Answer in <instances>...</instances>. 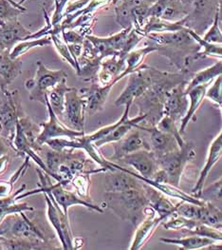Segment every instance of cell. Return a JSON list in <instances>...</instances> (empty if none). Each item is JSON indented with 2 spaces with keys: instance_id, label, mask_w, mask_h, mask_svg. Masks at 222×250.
I'll return each mask as SVG.
<instances>
[{
  "instance_id": "8",
  "label": "cell",
  "mask_w": 222,
  "mask_h": 250,
  "mask_svg": "<svg viewBox=\"0 0 222 250\" xmlns=\"http://www.w3.org/2000/svg\"><path fill=\"white\" fill-rule=\"evenodd\" d=\"M47 203V215L50 223L56 229L63 250H74V238L71 229L69 216L59 208L54 196L49 191H43Z\"/></svg>"
},
{
  "instance_id": "9",
  "label": "cell",
  "mask_w": 222,
  "mask_h": 250,
  "mask_svg": "<svg viewBox=\"0 0 222 250\" xmlns=\"http://www.w3.org/2000/svg\"><path fill=\"white\" fill-rule=\"evenodd\" d=\"M46 106L49 111V121L46 123H40L41 132L38 135L36 141L35 150H40L42 146L49 140L56 139L60 137H68L69 139H74L85 135V132L74 130L65 125L57 117L53 107L50 105L48 98L46 97Z\"/></svg>"
},
{
  "instance_id": "36",
  "label": "cell",
  "mask_w": 222,
  "mask_h": 250,
  "mask_svg": "<svg viewBox=\"0 0 222 250\" xmlns=\"http://www.w3.org/2000/svg\"><path fill=\"white\" fill-rule=\"evenodd\" d=\"M53 43L51 36L50 37H41L35 40H24L18 43L11 51H10V57L13 59H18L21 55L26 54L28 51L36 48V47H45L51 45Z\"/></svg>"
},
{
  "instance_id": "35",
  "label": "cell",
  "mask_w": 222,
  "mask_h": 250,
  "mask_svg": "<svg viewBox=\"0 0 222 250\" xmlns=\"http://www.w3.org/2000/svg\"><path fill=\"white\" fill-rule=\"evenodd\" d=\"M185 31L201 46V48H203V51H200L198 54H196V61L206 56H215V57L222 58V44H215V43L207 42L202 36L195 33L193 30L188 28H185Z\"/></svg>"
},
{
  "instance_id": "40",
  "label": "cell",
  "mask_w": 222,
  "mask_h": 250,
  "mask_svg": "<svg viewBox=\"0 0 222 250\" xmlns=\"http://www.w3.org/2000/svg\"><path fill=\"white\" fill-rule=\"evenodd\" d=\"M51 36L52 41L54 42V44L56 46L58 54H60L63 57V59L66 60L74 68V70L76 71V73L78 74L79 72H80V65H79L78 62H76L74 60L73 55H72L71 52H70L68 44L64 40L60 39L57 35H52V36Z\"/></svg>"
},
{
  "instance_id": "51",
  "label": "cell",
  "mask_w": 222,
  "mask_h": 250,
  "mask_svg": "<svg viewBox=\"0 0 222 250\" xmlns=\"http://www.w3.org/2000/svg\"><path fill=\"white\" fill-rule=\"evenodd\" d=\"M144 3H146V4H148V5H152V4H154L155 2H157L158 0H142Z\"/></svg>"
},
{
  "instance_id": "52",
  "label": "cell",
  "mask_w": 222,
  "mask_h": 250,
  "mask_svg": "<svg viewBox=\"0 0 222 250\" xmlns=\"http://www.w3.org/2000/svg\"><path fill=\"white\" fill-rule=\"evenodd\" d=\"M217 229H220V230H222V224H220V225H219V226H218V227H217Z\"/></svg>"
},
{
  "instance_id": "26",
  "label": "cell",
  "mask_w": 222,
  "mask_h": 250,
  "mask_svg": "<svg viewBox=\"0 0 222 250\" xmlns=\"http://www.w3.org/2000/svg\"><path fill=\"white\" fill-rule=\"evenodd\" d=\"M10 51L0 54V88L5 89L22 73V62L10 57Z\"/></svg>"
},
{
  "instance_id": "32",
  "label": "cell",
  "mask_w": 222,
  "mask_h": 250,
  "mask_svg": "<svg viewBox=\"0 0 222 250\" xmlns=\"http://www.w3.org/2000/svg\"><path fill=\"white\" fill-rule=\"evenodd\" d=\"M72 89L73 88L68 87L67 78H65L61 82H59L56 87H54L53 89L48 91V94H47L48 101L59 119L60 118L62 119L64 114L66 94Z\"/></svg>"
},
{
  "instance_id": "22",
  "label": "cell",
  "mask_w": 222,
  "mask_h": 250,
  "mask_svg": "<svg viewBox=\"0 0 222 250\" xmlns=\"http://www.w3.org/2000/svg\"><path fill=\"white\" fill-rule=\"evenodd\" d=\"M115 143L114 154L110 158L111 162H119L123 157L140 149H151V147L143 139L139 130L131 132L129 136H125L123 139Z\"/></svg>"
},
{
  "instance_id": "48",
  "label": "cell",
  "mask_w": 222,
  "mask_h": 250,
  "mask_svg": "<svg viewBox=\"0 0 222 250\" xmlns=\"http://www.w3.org/2000/svg\"><path fill=\"white\" fill-rule=\"evenodd\" d=\"M178 1L185 7V9H187L189 11V13H190L191 8L195 2V0H178Z\"/></svg>"
},
{
  "instance_id": "14",
  "label": "cell",
  "mask_w": 222,
  "mask_h": 250,
  "mask_svg": "<svg viewBox=\"0 0 222 250\" xmlns=\"http://www.w3.org/2000/svg\"><path fill=\"white\" fill-rule=\"evenodd\" d=\"M116 169L107 171L109 175L106 177L107 192H122L130 189L144 188V182L135 177L127 168L115 164Z\"/></svg>"
},
{
  "instance_id": "4",
  "label": "cell",
  "mask_w": 222,
  "mask_h": 250,
  "mask_svg": "<svg viewBox=\"0 0 222 250\" xmlns=\"http://www.w3.org/2000/svg\"><path fill=\"white\" fill-rule=\"evenodd\" d=\"M0 237L49 242L46 234L24 212L7 215L0 224Z\"/></svg>"
},
{
  "instance_id": "49",
  "label": "cell",
  "mask_w": 222,
  "mask_h": 250,
  "mask_svg": "<svg viewBox=\"0 0 222 250\" xmlns=\"http://www.w3.org/2000/svg\"><path fill=\"white\" fill-rule=\"evenodd\" d=\"M219 19L222 23V0H219Z\"/></svg>"
},
{
  "instance_id": "41",
  "label": "cell",
  "mask_w": 222,
  "mask_h": 250,
  "mask_svg": "<svg viewBox=\"0 0 222 250\" xmlns=\"http://www.w3.org/2000/svg\"><path fill=\"white\" fill-rule=\"evenodd\" d=\"M200 198L213 204L222 205V177L207 188H204Z\"/></svg>"
},
{
  "instance_id": "18",
  "label": "cell",
  "mask_w": 222,
  "mask_h": 250,
  "mask_svg": "<svg viewBox=\"0 0 222 250\" xmlns=\"http://www.w3.org/2000/svg\"><path fill=\"white\" fill-rule=\"evenodd\" d=\"M113 86L114 84L102 86L97 82H93L90 88L80 89L79 93L86 101V112L93 114L102 110Z\"/></svg>"
},
{
  "instance_id": "6",
  "label": "cell",
  "mask_w": 222,
  "mask_h": 250,
  "mask_svg": "<svg viewBox=\"0 0 222 250\" xmlns=\"http://www.w3.org/2000/svg\"><path fill=\"white\" fill-rule=\"evenodd\" d=\"M20 108L18 91H8L7 89H3L2 100L0 103V130L4 140L10 146H13L15 140Z\"/></svg>"
},
{
  "instance_id": "5",
  "label": "cell",
  "mask_w": 222,
  "mask_h": 250,
  "mask_svg": "<svg viewBox=\"0 0 222 250\" xmlns=\"http://www.w3.org/2000/svg\"><path fill=\"white\" fill-rule=\"evenodd\" d=\"M67 77L68 75L65 71H51L47 69L40 61L37 62L36 77L33 79H28L25 82L26 89L30 91V99L32 101H38L46 105L48 91Z\"/></svg>"
},
{
  "instance_id": "11",
  "label": "cell",
  "mask_w": 222,
  "mask_h": 250,
  "mask_svg": "<svg viewBox=\"0 0 222 250\" xmlns=\"http://www.w3.org/2000/svg\"><path fill=\"white\" fill-rule=\"evenodd\" d=\"M152 85V74L150 67L143 64L137 71L130 74L129 82L115 101L116 106H126L141 97Z\"/></svg>"
},
{
  "instance_id": "23",
  "label": "cell",
  "mask_w": 222,
  "mask_h": 250,
  "mask_svg": "<svg viewBox=\"0 0 222 250\" xmlns=\"http://www.w3.org/2000/svg\"><path fill=\"white\" fill-rule=\"evenodd\" d=\"M126 58H120L119 56H111L105 58L102 61L101 69L97 74L96 79L102 86L109 84H116V78L126 69Z\"/></svg>"
},
{
  "instance_id": "17",
  "label": "cell",
  "mask_w": 222,
  "mask_h": 250,
  "mask_svg": "<svg viewBox=\"0 0 222 250\" xmlns=\"http://www.w3.org/2000/svg\"><path fill=\"white\" fill-rule=\"evenodd\" d=\"M146 219L140 223L136 232L134 234L133 241L130 246V250H141L148 241L152 238L158 227L166 219L158 214L152 208L148 207L145 210Z\"/></svg>"
},
{
  "instance_id": "3",
  "label": "cell",
  "mask_w": 222,
  "mask_h": 250,
  "mask_svg": "<svg viewBox=\"0 0 222 250\" xmlns=\"http://www.w3.org/2000/svg\"><path fill=\"white\" fill-rule=\"evenodd\" d=\"M196 156L194 145L185 142V145L173 151L156 156L159 167L166 172L169 185L179 188L185 167Z\"/></svg>"
},
{
  "instance_id": "42",
  "label": "cell",
  "mask_w": 222,
  "mask_h": 250,
  "mask_svg": "<svg viewBox=\"0 0 222 250\" xmlns=\"http://www.w3.org/2000/svg\"><path fill=\"white\" fill-rule=\"evenodd\" d=\"M175 214L183 216L187 219L199 221L201 215V206L182 201L181 203L178 204Z\"/></svg>"
},
{
  "instance_id": "46",
  "label": "cell",
  "mask_w": 222,
  "mask_h": 250,
  "mask_svg": "<svg viewBox=\"0 0 222 250\" xmlns=\"http://www.w3.org/2000/svg\"><path fill=\"white\" fill-rule=\"evenodd\" d=\"M61 34H62V36H63V40L68 45H71V44H83L84 41L86 40L85 36H83L82 35L78 34V33H75L74 31H71V30H65Z\"/></svg>"
},
{
  "instance_id": "50",
  "label": "cell",
  "mask_w": 222,
  "mask_h": 250,
  "mask_svg": "<svg viewBox=\"0 0 222 250\" xmlns=\"http://www.w3.org/2000/svg\"><path fill=\"white\" fill-rule=\"evenodd\" d=\"M6 50H7V48H6L5 44L3 43L2 39L0 38V54H2V53H4Z\"/></svg>"
},
{
  "instance_id": "37",
  "label": "cell",
  "mask_w": 222,
  "mask_h": 250,
  "mask_svg": "<svg viewBox=\"0 0 222 250\" xmlns=\"http://www.w3.org/2000/svg\"><path fill=\"white\" fill-rule=\"evenodd\" d=\"M26 12V9L19 3H13L10 0H0V22L5 25L6 22L18 19L19 15Z\"/></svg>"
},
{
  "instance_id": "13",
  "label": "cell",
  "mask_w": 222,
  "mask_h": 250,
  "mask_svg": "<svg viewBox=\"0 0 222 250\" xmlns=\"http://www.w3.org/2000/svg\"><path fill=\"white\" fill-rule=\"evenodd\" d=\"M164 228L168 230H182L185 234L204 236L215 241L222 242V231L219 229L207 226L200 221L187 219L179 215L177 218L166 222L164 224Z\"/></svg>"
},
{
  "instance_id": "34",
  "label": "cell",
  "mask_w": 222,
  "mask_h": 250,
  "mask_svg": "<svg viewBox=\"0 0 222 250\" xmlns=\"http://www.w3.org/2000/svg\"><path fill=\"white\" fill-rule=\"evenodd\" d=\"M199 221L207 226L217 228L222 223V208L209 201H205L204 205L201 206V215Z\"/></svg>"
},
{
  "instance_id": "1",
  "label": "cell",
  "mask_w": 222,
  "mask_h": 250,
  "mask_svg": "<svg viewBox=\"0 0 222 250\" xmlns=\"http://www.w3.org/2000/svg\"><path fill=\"white\" fill-rule=\"evenodd\" d=\"M146 38L180 71L188 70L189 66L196 61V54L201 51V46L185 28L176 32L151 33L147 35Z\"/></svg>"
},
{
  "instance_id": "54",
  "label": "cell",
  "mask_w": 222,
  "mask_h": 250,
  "mask_svg": "<svg viewBox=\"0 0 222 250\" xmlns=\"http://www.w3.org/2000/svg\"><path fill=\"white\" fill-rule=\"evenodd\" d=\"M3 250V248H2V245H1V243H0V250Z\"/></svg>"
},
{
  "instance_id": "43",
  "label": "cell",
  "mask_w": 222,
  "mask_h": 250,
  "mask_svg": "<svg viewBox=\"0 0 222 250\" xmlns=\"http://www.w3.org/2000/svg\"><path fill=\"white\" fill-rule=\"evenodd\" d=\"M204 40L210 43H215V44H222V32L220 27V19H219V10L216 14L215 19L208 29L207 33L204 35Z\"/></svg>"
},
{
  "instance_id": "16",
  "label": "cell",
  "mask_w": 222,
  "mask_h": 250,
  "mask_svg": "<svg viewBox=\"0 0 222 250\" xmlns=\"http://www.w3.org/2000/svg\"><path fill=\"white\" fill-rule=\"evenodd\" d=\"M132 103H129L126 105L125 111L122 115V117L117 121L118 124L115 126V128L111 131L110 134H108L106 137L103 139L96 141L94 143V146L96 147H100L106 144L115 143L123 139L127 134L130 132V130L134 127H136L140 123L144 122L146 119L148 118V113L146 112H140V114L134 118L130 119L129 114H130V107Z\"/></svg>"
},
{
  "instance_id": "7",
  "label": "cell",
  "mask_w": 222,
  "mask_h": 250,
  "mask_svg": "<svg viewBox=\"0 0 222 250\" xmlns=\"http://www.w3.org/2000/svg\"><path fill=\"white\" fill-rule=\"evenodd\" d=\"M37 173L39 174V178L42 184V187H41L42 190L49 191L52 193L56 203L58 204L59 207L62 208V210L65 214L68 215V209L73 206H83L87 208L98 211L100 213L104 212L101 207L93 205L90 202H87L81 199L80 197L77 196L74 192L65 189L64 186L61 183L58 182L56 185H52L50 183V179L48 177L47 173L44 174L40 169H37Z\"/></svg>"
},
{
  "instance_id": "25",
  "label": "cell",
  "mask_w": 222,
  "mask_h": 250,
  "mask_svg": "<svg viewBox=\"0 0 222 250\" xmlns=\"http://www.w3.org/2000/svg\"><path fill=\"white\" fill-rule=\"evenodd\" d=\"M145 190L149 200V207L152 208L158 214L166 219L176 213L177 206L173 205L169 199L164 195L162 191L154 187L144 183Z\"/></svg>"
},
{
  "instance_id": "20",
  "label": "cell",
  "mask_w": 222,
  "mask_h": 250,
  "mask_svg": "<svg viewBox=\"0 0 222 250\" xmlns=\"http://www.w3.org/2000/svg\"><path fill=\"white\" fill-rule=\"evenodd\" d=\"M188 82H185L172 89L163 107V115H167L178 121L185 116V111L188 108V102L186 100L187 94L185 93V86Z\"/></svg>"
},
{
  "instance_id": "31",
  "label": "cell",
  "mask_w": 222,
  "mask_h": 250,
  "mask_svg": "<svg viewBox=\"0 0 222 250\" xmlns=\"http://www.w3.org/2000/svg\"><path fill=\"white\" fill-rule=\"evenodd\" d=\"M163 243L174 245L180 247V249L185 250H202V249H207L209 246L215 244V240L199 236V235H193L191 237L187 238H180V239H171V238H162L160 240Z\"/></svg>"
},
{
  "instance_id": "27",
  "label": "cell",
  "mask_w": 222,
  "mask_h": 250,
  "mask_svg": "<svg viewBox=\"0 0 222 250\" xmlns=\"http://www.w3.org/2000/svg\"><path fill=\"white\" fill-rule=\"evenodd\" d=\"M206 91H207V84L197 86L186 92L187 96L190 98V106L187 108L186 113L181 121L180 132L182 134L185 132L187 125L194 117L199 107H201L202 103L204 102V99L206 96Z\"/></svg>"
},
{
  "instance_id": "55",
  "label": "cell",
  "mask_w": 222,
  "mask_h": 250,
  "mask_svg": "<svg viewBox=\"0 0 222 250\" xmlns=\"http://www.w3.org/2000/svg\"><path fill=\"white\" fill-rule=\"evenodd\" d=\"M0 26H1V27H2V26H3V24H2V23H1V22H0Z\"/></svg>"
},
{
  "instance_id": "29",
  "label": "cell",
  "mask_w": 222,
  "mask_h": 250,
  "mask_svg": "<svg viewBox=\"0 0 222 250\" xmlns=\"http://www.w3.org/2000/svg\"><path fill=\"white\" fill-rule=\"evenodd\" d=\"M153 52H158V48L148 41V45L144 48H141L139 50L136 51H132L130 54H128V56L126 57V69L125 71L122 72L117 78L116 81H120L122 78L130 75V73L137 71L143 64H144V60L146 58V56L150 53Z\"/></svg>"
},
{
  "instance_id": "21",
  "label": "cell",
  "mask_w": 222,
  "mask_h": 250,
  "mask_svg": "<svg viewBox=\"0 0 222 250\" xmlns=\"http://www.w3.org/2000/svg\"><path fill=\"white\" fill-rule=\"evenodd\" d=\"M222 157V132L218 135V137L212 142L210 148H209V154L207 161L204 165V168L201 172V175L199 180L195 186V188L192 189L193 196L200 198L204 188L205 181L208 177L210 171L214 167V166L218 163V161Z\"/></svg>"
},
{
  "instance_id": "15",
  "label": "cell",
  "mask_w": 222,
  "mask_h": 250,
  "mask_svg": "<svg viewBox=\"0 0 222 250\" xmlns=\"http://www.w3.org/2000/svg\"><path fill=\"white\" fill-rule=\"evenodd\" d=\"M119 163L132 167L142 177L151 179L159 169L155 153L151 149H140L123 157Z\"/></svg>"
},
{
  "instance_id": "47",
  "label": "cell",
  "mask_w": 222,
  "mask_h": 250,
  "mask_svg": "<svg viewBox=\"0 0 222 250\" xmlns=\"http://www.w3.org/2000/svg\"><path fill=\"white\" fill-rule=\"evenodd\" d=\"M4 138L0 137V157L5 155L8 152V147H7V142L3 140Z\"/></svg>"
},
{
  "instance_id": "19",
  "label": "cell",
  "mask_w": 222,
  "mask_h": 250,
  "mask_svg": "<svg viewBox=\"0 0 222 250\" xmlns=\"http://www.w3.org/2000/svg\"><path fill=\"white\" fill-rule=\"evenodd\" d=\"M136 128L146 130L150 133V147L156 156H160L180 148L179 144L173 135L159 129L156 125H151L150 126L138 125Z\"/></svg>"
},
{
  "instance_id": "39",
  "label": "cell",
  "mask_w": 222,
  "mask_h": 250,
  "mask_svg": "<svg viewBox=\"0 0 222 250\" xmlns=\"http://www.w3.org/2000/svg\"><path fill=\"white\" fill-rule=\"evenodd\" d=\"M156 126L166 132L168 134H171L173 135L177 142L179 144L180 147H182L185 144V139L183 138V135L182 133L180 132V128L177 127V124H176V120H174L173 118H171L170 116H167V115H163L160 119V121L156 124Z\"/></svg>"
},
{
  "instance_id": "33",
  "label": "cell",
  "mask_w": 222,
  "mask_h": 250,
  "mask_svg": "<svg viewBox=\"0 0 222 250\" xmlns=\"http://www.w3.org/2000/svg\"><path fill=\"white\" fill-rule=\"evenodd\" d=\"M222 74V60H221V61H218L213 66L195 73L193 75V78L191 79V81L188 82L185 86V93L197 86L205 85V84L208 85L214 78H217L218 76H220Z\"/></svg>"
},
{
  "instance_id": "45",
  "label": "cell",
  "mask_w": 222,
  "mask_h": 250,
  "mask_svg": "<svg viewBox=\"0 0 222 250\" xmlns=\"http://www.w3.org/2000/svg\"><path fill=\"white\" fill-rule=\"evenodd\" d=\"M74 186L76 188L78 193L82 197L88 196L89 187H90V179L89 174L76 175L74 180Z\"/></svg>"
},
{
  "instance_id": "12",
  "label": "cell",
  "mask_w": 222,
  "mask_h": 250,
  "mask_svg": "<svg viewBox=\"0 0 222 250\" xmlns=\"http://www.w3.org/2000/svg\"><path fill=\"white\" fill-rule=\"evenodd\" d=\"M85 114L86 101L79 90L73 88L66 94L62 122L72 129L85 132Z\"/></svg>"
},
{
  "instance_id": "2",
  "label": "cell",
  "mask_w": 222,
  "mask_h": 250,
  "mask_svg": "<svg viewBox=\"0 0 222 250\" xmlns=\"http://www.w3.org/2000/svg\"><path fill=\"white\" fill-rule=\"evenodd\" d=\"M108 208L121 219L137 226L149 207V200L144 188L130 189L122 192H106Z\"/></svg>"
},
{
  "instance_id": "44",
  "label": "cell",
  "mask_w": 222,
  "mask_h": 250,
  "mask_svg": "<svg viewBox=\"0 0 222 250\" xmlns=\"http://www.w3.org/2000/svg\"><path fill=\"white\" fill-rule=\"evenodd\" d=\"M205 97L222 108V74L217 77L211 88L206 91Z\"/></svg>"
},
{
  "instance_id": "10",
  "label": "cell",
  "mask_w": 222,
  "mask_h": 250,
  "mask_svg": "<svg viewBox=\"0 0 222 250\" xmlns=\"http://www.w3.org/2000/svg\"><path fill=\"white\" fill-rule=\"evenodd\" d=\"M219 10V0H195L186 17L185 28L202 36L212 25Z\"/></svg>"
},
{
  "instance_id": "38",
  "label": "cell",
  "mask_w": 222,
  "mask_h": 250,
  "mask_svg": "<svg viewBox=\"0 0 222 250\" xmlns=\"http://www.w3.org/2000/svg\"><path fill=\"white\" fill-rule=\"evenodd\" d=\"M189 11L185 9L178 0H170L160 18L175 22L187 17Z\"/></svg>"
},
{
  "instance_id": "28",
  "label": "cell",
  "mask_w": 222,
  "mask_h": 250,
  "mask_svg": "<svg viewBox=\"0 0 222 250\" xmlns=\"http://www.w3.org/2000/svg\"><path fill=\"white\" fill-rule=\"evenodd\" d=\"M186 17L179 21H167L162 18L150 17L148 18L146 25L141 31V34L146 36L151 33H168V32H176L185 28Z\"/></svg>"
},
{
  "instance_id": "24",
  "label": "cell",
  "mask_w": 222,
  "mask_h": 250,
  "mask_svg": "<svg viewBox=\"0 0 222 250\" xmlns=\"http://www.w3.org/2000/svg\"><path fill=\"white\" fill-rule=\"evenodd\" d=\"M32 32L26 29L18 19L8 21L4 26H0V38L5 44L7 50H12L18 43L24 41Z\"/></svg>"
},
{
  "instance_id": "53",
  "label": "cell",
  "mask_w": 222,
  "mask_h": 250,
  "mask_svg": "<svg viewBox=\"0 0 222 250\" xmlns=\"http://www.w3.org/2000/svg\"><path fill=\"white\" fill-rule=\"evenodd\" d=\"M25 1H26V0H20V1H19L18 3H19V4H20V5H21V4H22V3H24V2H25Z\"/></svg>"
},
{
  "instance_id": "30",
  "label": "cell",
  "mask_w": 222,
  "mask_h": 250,
  "mask_svg": "<svg viewBox=\"0 0 222 250\" xmlns=\"http://www.w3.org/2000/svg\"><path fill=\"white\" fill-rule=\"evenodd\" d=\"M0 243L3 250H37L56 249L50 247L49 242L45 241H34L22 238H5L0 237Z\"/></svg>"
}]
</instances>
